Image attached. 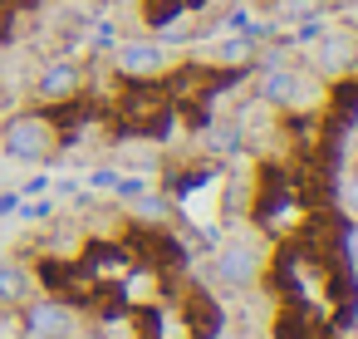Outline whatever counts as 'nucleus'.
<instances>
[{
	"mask_svg": "<svg viewBox=\"0 0 358 339\" xmlns=\"http://www.w3.org/2000/svg\"><path fill=\"white\" fill-rule=\"evenodd\" d=\"M45 123H35V118H15L10 128H6V148L15 153V158H40L45 153Z\"/></svg>",
	"mask_w": 358,
	"mask_h": 339,
	"instance_id": "1",
	"label": "nucleus"
},
{
	"mask_svg": "<svg viewBox=\"0 0 358 339\" xmlns=\"http://www.w3.org/2000/svg\"><path fill=\"white\" fill-rule=\"evenodd\" d=\"M69 84H74V74L59 64V69H50L45 79H40V94H50V99H59V94H69Z\"/></svg>",
	"mask_w": 358,
	"mask_h": 339,
	"instance_id": "2",
	"label": "nucleus"
},
{
	"mask_svg": "<svg viewBox=\"0 0 358 339\" xmlns=\"http://www.w3.org/2000/svg\"><path fill=\"white\" fill-rule=\"evenodd\" d=\"M25 290V270L20 265H0V300H15Z\"/></svg>",
	"mask_w": 358,
	"mask_h": 339,
	"instance_id": "3",
	"label": "nucleus"
}]
</instances>
